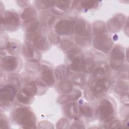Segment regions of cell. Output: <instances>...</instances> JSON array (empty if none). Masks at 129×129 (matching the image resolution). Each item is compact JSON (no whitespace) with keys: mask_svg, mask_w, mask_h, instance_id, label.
Wrapping results in <instances>:
<instances>
[{"mask_svg":"<svg viewBox=\"0 0 129 129\" xmlns=\"http://www.w3.org/2000/svg\"><path fill=\"white\" fill-rule=\"evenodd\" d=\"M14 118L23 127L33 128L35 127V116L32 111L27 108H19L14 113Z\"/></svg>","mask_w":129,"mask_h":129,"instance_id":"1","label":"cell"},{"mask_svg":"<svg viewBox=\"0 0 129 129\" xmlns=\"http://www.w3.org/2000/svg\"><path fill=\"white\" fill-rule=\"evenodd\" d=\"M94 45L96 49L104 53H107L112 48L113 42L109 37L102 34L98 36L94 39Z\"/></svg>","mask_w":129,"mask_h":129,"instance_id":"2","label":"cell"},{"mask_svg":"<svg viewBox=\"0 0 129 129\" xmlns=\"http://www.w3.org/2000/svg\"><path fill=\"white\" fill-rule=\"evenodd\" d=\"M124 52L122 48L118 46H115L111 53L110 67L114 70L118 69L122 64L124 59Z\"/></svg>","mask_w":129,"mask_h":129,"instance_id":"3","label":"cell"},{"mask_svg":"<svg viewBox=\"0 0 129 129\" xmlns=\"http://www.w3.org/2000/svg\"><path fill=\"white\" fill-rule=\"evenodd\" d=\"M16 94V89L11 85H8L0 90L1 104L7 105L13 102Z\"/></svg>","mask_w":129,"mask_h":129,"instance_id":"4","label":"cell"},{"mask_svg":"<svg viewBox=\"0 0 129 129\" xmlns=\"http://www.w3.org/2000/svg\"><path fill=\"white\" fill-rule=\"evenodd\" d=\"M113 113V107L111 103L107 99H103L99 106V116L102 120H108Z\"/></svg>","mask_w":129,"mask_h":129,"instance_id":"5","label":"cell"},{"mask_svg":"<svg viewBox=\"0 0 129 129\" xmlns=\"http://www.w3.org/2000/svg\"><path fill=\"white\" fill-rule=\"evenodd\" d=\"M1 23L8 27L14 28L19 25V19L17 14L7 11L1 16Z\"/></svg>","mask_w":129,"mask_h":129,"instance_id":"6","label":"cell"},{"mask_svg":"<svg viewBox=\"0 0 129 129\" xmlns=\"http://www.w3.org/2000/svg\"><path fill=\"white\" fill-rule=\"evenodd\" d=\"M74 22H70L67 20H61L58 21L55 26V30L57 34L62 35L69 34L73 30Z\"/></svg>","mask_w":129,"mask_h":129,"instance_id":"7","label":"cell"},{"mask_svg":"<svg viewBox=\"0 0 129 129\" xmlns=\"http://www.w3.org/2000/svg\"><path fill=\"white\" fill-rule=\"evenodd\" d=\"M110 87L109 81L105 78L98 80L93 87V92L96 97H99L107 91Z\"/></svg>","mask_w":129,"mask_h":129,"instance_id":"8","label":"cell"},{"mask_svg":"<svg viewBox=\"0 0 129 129\" xmlns=\"http://www.w3.org/2000/svg\"><path fill=\"white\" fill-rule=\"evenodd\" d=\"M125 18L121 14H119L110 19L107 24L109 30L111 32H116L119 30L124 23Z\"/></svg>","mask_w":129,"mask_h":129,"instance_id":"9","label":"cell"},{"mask_svg":"<svg viewBox=\"0 0 129 129\" xmlns=\"http://www.w3.org/2000/svg\"><path fill=\"white\" fill-rule=\"evenodd\" d=\"M18 64L17 57L12 56H8L4 57L2 60V67L7 71H13L15 70Z\"/></svg>","mask_w":129,"mask_h":129,"instance_id":"10","label":"cell"},{"mask_svg":"<svg viewBox=\"0 0 129 129\" xmlns=\"http://www.w3.org/2000/svg\"><path fill=\"white\" fill-rule=\"evenodd\" d=\"M86 68V60L81 57L77 56L73 59L71 64V69L77 72L84 71Z\"/></svg>","mask_w":129,"mask_h":129,"instance_id":"11","label":"cell"},{"mask_svg":"<svg viewBox=\"0 0 129 129\" xmlns=\"http://www.w3.org/2000/svg\"><path fill=\"white\" fill-rule=\"evenodd\" d=\"M37 16V12L32 7H29L25 9L21 14V18L25 22H29L35 19Z\"/></svg>","mask_w":129,"mask_h":129,"instance_id":"12","label":"cell"},{"mask_svg":"<svg viewBox=\"0 0 129 129\" xmlns=\"http://www.w3.org/2000/svg\"><path fill=\"white\" fill-rule=\"evenodd\" d=\"M33 42L35 46L39 50H44L48 48V45L46 38L40 35H35L33 38Z\"/></svg>","mask_w":129,"mask_h":129,"instance_id":"13","label":"cell"},{"mask_svg":"<svg viewBox=\"0 0 129 129\" xmlns=\"http://www.w3.org/2000/svg\"><path fill=\"white\" fill-rule=\"evenodd\" d=\"M41 78L48 86H52L54 84V78L53 74L52 71L49 69H45L42 71Z\"/></svg>","mask_w":129,"mask_h":129,"instance_id":"14","label":"cell"},{"mask_svg":"<svg viewBox=\"0 0 129 129\" xmlns=\"http://www.w3.org/2000/svg\"><path fill=\"white\" fill-rule=\"evenodd\" d=\"M64 112L70 118H74L78 114L77 105L75 103H71L67 104L64 107Z\"/></svg>","mask_w":129,"mask_h":129,"instance_id":"15","label":"cell"},{"mask_svg":"<svg viewBox=\"0 0 129 129\" xmlns=\"http://www.w3.org/2000/svg\"><path fill=\"white\" fill-rule=\"evenodd\" d=\"M76 41L78 44L82 46L89 44L90 41V32L88 30H85L76 37Z\"/></svg>","mask_w":129,"mask_h":129,"instance_id":"16","label":"cell"},{"mask_svg":"<svg viewBox=\"0 0 129 129\" xmlns=\"http://www.w3.org/2000/svg\"><path fill=\"white\" fill-rule=\"evenodd\" d=\"M82 93L80 91L76 90L72 94L62 96L61 97L59 98L58 102L61 104H63L70 101L76 100L80 97Z\"/></svg>","mask_w":129,"mask_h":129,"instance_id":"17","label":"cell"},{"mask_svg":"<svg viewBox=\"0 0 129 129\" xmlns=\"http://www.w3.org/2000/svg\"><path fill=\"white\" fill-rule=\"evenodd\" d=\"M37 89L36 84L33 82L27 84L23 88L22 91L30 97H32L37 93Z\"/></svg>","mask_w":129,"mask_h":129,"instance_id":"18","label":"cell"},{"mask_svg":"<svg viewBox=\"0 0 129 129\" xmlns=\"http://www.w3.org/2000/svg\"><path fill=\"white\" fill-rule=\"evenodd\" d=\"M128 84L124 82H118L115 86V91L120 95H125L128 93Z\"/></svg>","mask_w":129,"mask_h":129,"instance_id":"19","label":"cell"},{"mask_svg":"<svg viewBox=\"0 0 129 129\" xmlns=\"http://www.w3.org/2000/svg\"><path fill=\"white\" fill-rule=\"evenodd\" d=\"M75 24L74 29L77 34H80L86 30L85 29L87 27V25L85 21L83 20H78Z\"/></svg>","mask_w":129,"mask_h":129,"instance_id":"20","label":"cell"},{"mask_svg":"<svg viewBox=\"0 0 129 129\" xmlns=\"http://www.w3.org/2000/svg\"><path fill=\"white\" fill-rule=\"evenodd\" d=\"M59 88L63 93H70L72 91L73 85L72 83L69 81H63L59 83Z\"/></svg>","mask_w":129,"mask_h":129,"instance_id":"21","label":"cell"},{"mask_svg":"<svg viewBox=\"0 0 129 129\" xmlns=\"http://www.w3.org/2000/svg\"><path fill=\"white\" fill-rule=\"evenodd\" d=\"M94 33L96 34L102 35L104 33H105L106 29L104 23L102 22H97L94 25Z\"/></svg>","mask_w":129,"mask_h":129,"instance_id":"22","label":"cell"},{"mask_svg":"<svg viewBox=\"0 0 129 129\" xmlns=\"http://www.w3.org/2000/svg\"><path fill=\"white\" fill-rule=\"evenodd\" d=\"M67 70L66 66L61 65L58 66L55 70V75L58 79L64 78L67 75Z\"/></svg>","mask_w":129,"mask_h":129,"instance_id":"23","label":"cell"},{"mask_svg":"<svg viewBox=\"0 0 129 129\" xmlns=\"http://www.w3.org/2000/svg\"><path fill=\"white\" fill-rule=\"evenodd\" d=\"M23 53L27 58H32L34 55V50L29 44H25L23 48Z\"/></svg>","mask_w":129,"mask_h":129,"instance_id":"24","label":"cell"},{"mask_svg":"<svg viewBox=\"0 0 129 129\" xmlns=\"http://www.w3.org/2000/svg\"><path fill=\"white\" fill-rule=\"evenodd\" d=\"M7 51L11 53H17L19 50V46L15 42H9L6 46Z\"/></svg>","mask_w":129,"mask_h":129,"instance_id":"25","label":"cell"},{"mask_svg":"<svg viewBox=\"0 0 129 129\" xmlns=\"http://www.w3.org/2000/svg\"><path fill=\"white\" fill-rule=\"evenodd\" d=\"M72 1H57L55 4L56 7L62 10H66L69 9Z\"/></svg>","mask_w":129,"mask_h":129,"instance_id":"26","label":"cell"},{"mask_svg":"<svg viewBox=\"0 0 129 129\" xmlns=\"http://www.w3.org/2000/svg\"><path fill=\"white\" fill-rule=\"evenodd\" d=\"M30 97H31L29 96L23 91L19 93L17 96V100L24 104H28L30 101Z\"/></svg>","mask_w":129,"mask_h":129,"instance_id":"27","label":"cell"},{"mask_svg":"<svg viewBox=\"0 0 129 129\" xmlns=\"http://www.w3.org/2000/svg\"><path fill=\"white\" fill-rule=\"evenodd\" d=\"M37 4H38V7L39 8H41L42 9H45L46 8L50 7L51 6H53L55 1H36Z\"/></svg>","mask_w":129,"mask_h":129,"instance_id":"28","label":"cell"},{"mask_svg":"<svg viewBox=\"0 0 129 129\" xmlns=\"http://www.w3.org/2000/svg\"><path fill=\"white\" fill-rule=\"evenodd\" d=\"M80 112L85 116L91 117L92 115V110L91 108L87 105L81 106L80 108Z\"/></svg>","mask_w":129,"mask_h":129,"instance_id":"29","label":"cell"},{"mask_svg":"<svg viewBox=\"0 0 129 129\" xmlns=\"http://www.w3.org/2000/svg\"><path fill=\"white\" fill-rule=\"evenodd\" d=\"M86 60V68L84 72L86 73L91 72L94 69L95 66V63L93 60L91 58H88Z\"/></svg>","mask_w":129,"mask_h":129,"instance_id":"30","label":"cell"},{"mask_svg":"<svg viewBox=\"0 0 129 129\" xmlns=\"http://www.w3.org/2000/svg\"><path fill=\"white\" fill-rule=\"evenodd\" d=\"M97 3V1H81L82 7L86 9H90L93 8Z\"/></svg>","mask_w":129,"mask_h":129,"instance_id":"31","label":"cell"},{"mask_svg":"<svg viewBox=\"0 0 129 129\" xmlns=\"http://www.w3.org/2000/svg\"><path fill=\"white\" fill-rule=\"evenodd\" d=\"M106 70H107V67H106V65L103 66L102 64H101V66H97L95 68V69L94 70V74L96 75H101V74H104V73H105Z\"/></svg>","mask_w":129,"mask_h":129,"instance_id":"32","label":"cell"},{"mask_svg":"<svg viewBox=\"0 0 129 129\" xmlns=\"http://www.w3.org/2000/svg\"><path fill=\"white\" fill-rule=\"evenodd\" d=\"M39 27V23L38 21H35L33 22L28 28L27 32L29 33H33L35 32Z\"/></svg>","mask_w":129,"mask_h":129,"instance_id":"33","label":"cell"},{"mask_svg":"<svg viewBox=\"0 0 129 129\" xmlns=\"http://www.w3.org/2000/svg\"><path fill=\"white\" fill-rule=\"evenodd\" d=\"M73 80L74 83L77 84H82L84 82V79L82 76L80 75H75L73 76Z\"/></svg>","mask_w":129,"mask_h":129,"instance_id":"34","label":"cell"},{"mask_svg":"<svg viewBox=\"0 0 129 129\" xmlns=\"http://www.w3.org/2000/svg\"><path fill=\"white\" fill-rule=\"evenodd\" d=\"M120 125V123L118 120H114L108 124L109 128H118Z\"/></svg>","mask_w":129,"mask_h":129,"instance_id":"35","label":"cell"},{"mask_svg":"<svg viewBox=\"0 0 129 129\" xmlns=\"http://www.w3.org/2000/svg\"><path fill=\"white\" fill-rule=\"evenodd\" d=\"M71 128H84L83 126V124L81 122H79V121H76L74 123L72 124Z\"/></svg>","mask_w":129,"mask_h":129,"instance_id":"36","label":"cell"},{"mask_svg":"<svg viewBox=\"0 0 129 129\" xmlns=\"http://www.w3.org/2000/svg\"><path fill=\"white\" fill-rule=\"evenodd\" d=\"M8 123L5 119H1L0 121V128H7Z\"/></svg>","mask_w":129,"mask_h":129,"instance_id":"37","label":"cell"}]
</instances>
